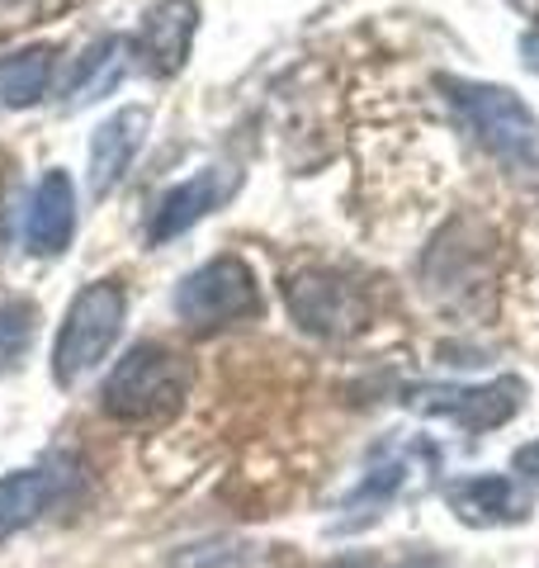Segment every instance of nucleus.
Segmentation results:
<instances>
[{"instance_id":"obj_19","label":"nucleus","mask_w":539,"mask_h":568,"mask_svg":"<svg viewBox=\"0 0 539 568\" xmlns=\"http://www.w3.org/2000/svg\"><path fill=\"white\" fill-rule=\"evenodd\" d=\"M526 58H530V67L539 71V29L530 33V39H526Z\"/></svg>"},{"instance_id":"obj_5","label":"nucleus","mask_w":539,"mask_h":568,"mask_svg":"<svg viewBox=\"0 0 539 568\" xmlns=\"http://www.w3.org/2000/svg\"><path fill=\"white\" fill-rule=\"evenodd\" d=\"M403 403L411 413H426V417H449L459 422L464 432H492V426H507L520 403H526V384L516 375H501L492 384H417L407 388Z\"/></svg>"},{"instance_id":"obj_11","label":"nucleus","mask_w":539,"mask_h":568,"mask_svg":"<svg viewBox=\"0 0 539 568\" xmlns=\"http://www.w3.org/2000/svg\"><path fill=\"white\" fill-rule=\"evenodd\" d=\"M71 233H77V190L62 171H48L29 194L24 242L33 256H62Z\"/></svg>"},{"instance_id":"obj_18","label":"nucleus","mask_w":539,"mask_h":568,"mask_svg":"<svg viewBox=\"0 0 539 568\" xmlns=\"http://www.w3.org/2000/svg\"><path fill=\"white\" fill-rule=\"evenodd\" d=\"M511 465H516V474H526V478H535V484H539V440H535V446H520Z\"/></svg>"},{"instance_id":"obj_2","label":"nucleus","mask_w":539,"mask_h":568,"mask_svg":"<svg viewBox=\"0 0 539 568\" xmlns=\"http://www.w3.org/2000/svg\"><path fill=\"white\" fill-rule=\"evenodd\" d=\"M190 394V361L171 346L142 342L114 365V375L104 379V413L129 426H152L180 413V403Z\"/></svg>"},{"instance_id":"obj_9","label":"nucleus","mask_w":539,"mask_h":568,"mask_svg":"<svg viewBox=\"0 0 539 568\" xmlns=\"http://www.w3.org/2000/svg\"><path fill=\"white\" fill-rule=\"evenodd\" d=\"M449 507L464 526H516L530 517V493L507 474H474L445 488Z\"/></svg>"},{"instance_id":"obj_4","label":"nucleus","mask_w":539,"mask_h":568,"mask_svg":"<svg viewBox=\"0 0 539 568\" xmlns=\"http://www.w3.org/2000/svg\"><path fill=\"white\" fill-rule=\"evenodd\" d=\"M175 313L190 327H227V323H242V317H256L261 313L256 271L242 256H213L209 265L180 280Z\"/></svg>"},{"instance_id":"obj_3","label":"nucleus","mask_w":539,"mask_h":568,"mask_svg":"<svg viewBox=\"0 0 539 568\" xmlns=\"http://www.w3.org/2000/svg\"><path fill=\"white\" fill-rule=\"evenodd\" d=\"M123 313H129V298H123L119 280H95L71 298V308L62 317L58 346H52V379L62 388L77 384L81 375H90L110 346L119 342L123 332Z\"/></svg>"},{"instance_id":"obj_13","label":"nucleus","mask_w":539,"mask_h":568,"mask_svg":"<svg viewBox=\"0 0 539 568\" xmlns=\"http://www.w3.org/2000/svg\"><path fill=\"white\" fill-rule=\"evenodd\" d=\"M67 478L58 465L48 469H20L10 478H0V540L14 536V530H24L29 521H39L43 511H52L62 503L67 493Z\"/></svg>"},{"instance_id":"obj_15","label":"nucleus","mask_w":539,"mask_h":568,"mask_svg":"<svg viewBox=\"0 0 539 568\" xmlns=\"http://www.w3.org/2000/svg\"><path fill=\"white\" fill-rule=\"evenodd\" d=\"M52 43H33V48H20L10 58H0V100L10 110H29L48 95V81H52Z\"/></svg>"},{"instance_id":"obj_17","label":"nucleus","mask_w":539,"mask_h":568,"mask_svg":"<svg viewBox=\"0 0 539 568\" xmlns=\"http://www.w3.org/2000/svg\"><path fill=\"white\" fill-rule=\"evenodd\" d=\"M332 568H445L436 555H407V559H398V564H379V559H359V555H350V559H336Z\"/></svg>"},{"instance_id":"obj_10","label":"nucleus","mask_w":539,"mask_h":568,"mask_svg":"<svg viewBox=\"0 0 539 568\" xmlns=\"http://www.w3.org/2000/svg\"><path fill=\"white\" fill-rule=\"evenodd\" d=\"M232 185L237 181H232L227 171L213 166V171H200V175H190V181H180L175 190H166L161 194V204H156V213H152V223H148V242L161 246V242H171L180 233H190L204 213H213L227 200Z\"/></svg>"},{"instance_id":"obj_7","label":"nucleus","mask_w":539,"mask_h":568,"mask_svg":"<svg viewBox=\"0 0 539 568\" xmlns=\"http://www.w3.org/2000/svg\"><path fill=\"white\" fill-rule=\"evenodd\" d=\"M194 29H200V6L194 0H156V6L142 14L138 29V58L152 77H175L190 58Z\"/></svg>"},{"instance_id":"obj_14","label":"nucleus","mask_w":539,"mask_h":568,"mask_svg":"<svg viewBox=\"0 0 539 568\" xmlns=\"http://www.w3.org/2000/svg\"><path fill=\"white\" fill-rule=\"evenodd\" d=\"M123 67H129V43H123L119 33L100 39L95 48H85V58L77 62V71H71V81H67V110L110 95L123 77Z\"/></svg>"},{"instance_id":"obj_6","label":"nucleus","mask_w":539,"mask_h":568,"mask_svg":"<svg viewBox=\"0 0 539 568\" xmlns=\"http://www.w3.org/2000/svg\"><path fill=\"white\" fill-rule=\"evenodd\" d=\"M284 298H289L298 327L313 336H355L369 323L365 284L340 271H303L284 284Z\"/></svg>"},{"instance_id":"obj_8","label":"nucleus","mask_w":539,"mask_h":568,"mask_svg":"<svg viewBox=\"0 0 539 568\" xmlns=\"http://www.w3.org/2000/svg\"><path fill=\"white\" fill-rule=\"evenodd\" d=\"M148 123L152 114L133 104V110H119L95 129V138H90V200H104L129 175L133 156L148 142Z\"/></svg>"},{"instance_id":"obj_1","label":"nucleus","mask_w":539,"mask_h":568,"mask_svg":"<svg viewBox=\"0 0 539 568\" xmlns=\"http://www.w3.org/2000/svg\"><path fill=\"white\" fill-rule=\"evenodd\" d=\"M440 91L449 100V110H455V119L474 133V142L492 162H501L516 175H539V119L507 85L445 77Z\"/></svg>"},{"instance_id":"obj_12","label":"nucleus","mask_w":539,"mask_h":568,"mask_svg":"<svg viewBox=\"0 0 539 568\" xmlns=\"http://www.w3.org/2000/svg\"><path fill=\"white\" fill-rule=\"evenodd\" d=\"M426 450L430 446H384L379 459L369 465L365 484H359L346 497V517H340V530H355V526H365V521L379 517L393 497H398L411 484V474H417V455H426Z\"/></svg>"},{"instance_id":"obj_16","label":"nucleus","mask_w":539,"mask_h":568,"mask_svg":"<svg viewBox=\"0 0 539 568\" xmlns=\"http://www.w3.org/2000/svg\"><path fill=\"white\" fill-rule=\"evenodd\" d=\"M33 332H39V308L29 298H6L0 304V369H10L29 351Z\"/></svg>"}]
</instances>
